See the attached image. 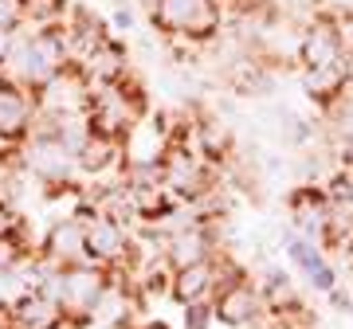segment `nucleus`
Masks as SVG:
<instances>
[{
	"label": "nucleus",
	"instance_id": "nucleus-1",
	"mask_svg": "<svg viewBox=\"0 0 353 329\" xmlns=\"http://www.w3.org/2000/svg\"><path fill=\"white\" fill-rule=\"evenodd\" d=\"M71 67L67 59V43H63V32L59 28H32V32H16V43H12V55L4 63V75L12 83H24L39 94L48 87L51 78H59Z\"/></svg>",
	"mask_w": 353,
	"mask_h": 329
},
{
	"label": "nucleus",
	"instance_id": "nucleus-2",
	"mask_svg": "<svg viewBox=\"0 0 353 329\" xmlns=\"http://www.w3.org/2000/svg\"><path fill=\"white\" fill-rule=\"evenodd\" d=\"M150 24L169 39L204 43L224 24V8L216 0H150Z\"/></svg>",
	"mask_w": 353,
	"mask_h": 329
},
{
	"label": "nucleus",
	"instance_id": "nucleus-3",
	"mask_svg": "<svg viewBox=\"0 0 353 329\" xmlns=\"http://www.w3.org/2000/svg\"><path fill=\"white\" fill-rule=\"evenodd\" d=\"M173 122L165 114H141L122 138V169H141V164H161L165 153L173 149Z\"/></svg>",
	"mask_w": 353,
	"mask_h": 329
},
{
	"label": "nucleus",
	"instance_id": "nucleus-4",
	"mask_svg": "<svg viewBox=\"0 0 353 329\" xmlns=\"http://www.w3.org/2000/svg\"><path fill=\"white\" fill-rule=\"evenodd\" d=\"M39 118V94L24 83L0 78V145H24Z\"/></svg>",
	"mask_w": 353,
	"mask_h": 329
},
{
	"label": "nucleus",
	"instance_id": "nucleus-5",
	"mask_svg": "<svg viewBox=\"0 0 353 329\" xmlns=\"http://www.w3.org/2000/svg\"><path fill=\"white\" fill-rule=\"evenodd\" d=\"M283 251H287L290 266L299 270L306 279V286L318 294H330L334 286L341 282V270L326 259V251H322V243L306 240V235H299L294 228H283Z\"/></svg>",
	"mask_w": 353,
	"mask_h": 329
},
{
	"label": "nucleus",
	"instance_id": "nucleus-6",
	"mask_svg": "<svg viewBox=\"0 0 353 329\" xmlns=\"http://www.w3.org/2000/svg\"><path fill=\"white\" fill-rule=\"evenodd\" d=\"M87 259L102 270H118V266L134 263V235L122 220L114 215H99L94 224H87Z\"/></svg>",
	"mask_w": 353,
	"mask_h": 329
},
{
	"label": "nucleus",
	"instance_id": "nucleus-7",
	"mask_svg": "<svg viewBox=\"0 0 353 329\" xmlns=\"http://www.w3.org/2000/svg\"><path fill=\"white\" fill-rule=\"evenodd\" d=\"M220 255V243H216V220H192L185 228L165 231V263L173 266H192Z\"/></svg>",
	"mask_w": 353,
	"mask_h": 329
},
{
	"label": "nucleus",
	"instance_id": "nucleus-8",
	"mask_svg": "<svg viewBox=\"0 0 353 329\" xmlns=\"http://www.w3.org/2000/svg\"><path fill=\"white\" fill-rule=\"evenodd\" d=\"M212 310H216V321H224L228 329H248L267 314V302L259 294V286L248 282V275H243V279L228 282L224 290H216Z\"/></svg>",
	"mask_w": 353,
	"mask_h": 329
},
{
	"label": "nucleus",
	"instance_id": "nucleus-9",
	"mask_svg": "<svg viewBox=\"0 0 353 329\" xmlns=\"http://www.w3.org/2000/svg\"><path fill=\"white\" fill-rule=\"evenodd\" d=\"M290 228L306 235V240L322 243L326 240V228H330V212H334V204L326 200V192L322 184H299V189L290 192Z\"/></svg>",
	"mask_w": 353,
	"mask_h": 329
},
{
	"label": "nucleus",
	"instance_id": "nucleus-10",
	"mask_svg": "<svg viewBox=\"0 0 353 329\" xmlns=\"http://www.w3.org/2000/svg\"><path fill=\"white\" fill-rule=\"evenodd\" d=\"M59 32H63V43H67V59H71V67H83L94 55V51L110 39V32H106V20H99V16L90 12V8H71L67 12V24H59Z\"/></svg>",
	"mask_w": 353,
	"mask_h": 329
},
{
	"label": "nucleus",
	"instance_id": "nucleus-11",
	"mask_svg": "<svg viewBox=\"0 0 353 329\" xmlns=\"http://www.w3.org/2000/svg\"><path fill=\"white\" fill-rule=\"evenodd\" d=\"M39 255L48 259L51 266H79V263H90L87 259V224H79L75 215H63L55 220L43 235V247Z\"/></svg>",
	"mask_w": 353,
	"mask_h": 329
},
{
	"label": "nucleus",
	"instance_id": "nucleus-12",
	"mask_svg": "<svg viewBox=\"0 0 353 329\" xmlns=\"http://www.w3.org/2000/svg\"><path fill=\"white\" fill-rule=\"evenodd\" d=\"M299 63L303 71L310 67H326L334 59H341L345 51H341V36H338V24H334V16H318L310 24L303 28V36H299Z\"/></svg>",
	"mask_w": 353,
	"mask_h": 329
},
{
	"label": "nucleus",
	"instance_id": "nucleus-13",
	"mask_svg": "<svg viewBox=\"0 0 353 329\" xmlns=\"http://www.w3.org/2000/svg\"><path fill=\"white\" fill-rule=\"evenodd\" d=\"M16 329H59L67 321V310L43 290H24L8 306Z\"/></svg>",
	"mask_w": 353,
	"mask_h": 329
},
{
	"label": "nucleus",
	"instance_id": "nucleus-14",
	"mask_svg": "<svg viewBox=\"0 0 353 329\" xmlns=\"http://www.w3.org/2000/svg\"><path fill=\"white\" fill-rule=\"evenodd\" d=\"M79 71H83V78H87L90 87H106V83H118L122 75H130V55H126L122 43L106 39L87 63L79 67Z\"/></svg>",
	"mask_w": 353,
	"mask_h": 329
},
{
	"label": "nucleus",
	"instance_id": "nucleus-15",
	"mask_svg": "<svg viewBox=\"0 0 353 329\" xmlns=\"http://www.w3.org/2000/svg\"><path fill=\"white\" fill-rule=\"evenodd\" d=\"M75 161H79V173L99 177V173H106L110 164L122 161V141H118V138H106V134H94V129H90L87 138H83V145H79Z\"/></svg>",
	"mask_w": 353,
	"mask_h": 329
},
{
	"label": "nucleus",
	"instance_id": "nucleus-16",
	"mask_svg": "<svg viewBox=\"0 0 353 329\" xmlns=\"http://www.w3.org/2000/svg\"><path fill=\"white\" fill-rule=\"evenodd\" d=\"M345 87H350V78H345V55L334 59V63H326V67H310V71H303V90L318 102V106H330Z\"/></svg>",
	"mask_w": 353,
	"mask_h": 329
},
{
	"label": "nucleus",
	"instance_id": "nucleus-17",
	"mask_svg": "<svg viewBox=\"0 0 353 329\" xmlns=\"http://www.w3.org/2000/svg\"><path fill=\"white\" fill-rule=\"evenodd\" d=\"M71 12V0H24V24L36 28H59Z\"/></svg>",
	"mask_w": 353,
	"mask_h": 329
},
{
	"label": "nucleus",
	"instance_id": "nucleus-18",
	"mask_svg": "<svg viewBox=\"0 0 353 329\" xmlns=\"http://www.w3.org/2000/svg\"><path fill=\"white\" fill-rule=\"evenodd\" d=\"M279 118H283V138H287L294 149H303V145H310V141H314V126H310L299 110H287V106H283V110H279Z\"/></svg>",
	"mask_w": 353,
	"mask_h": 329
},
{
	"label": "nucleus",
	"instance_id": "nucleus-19",
	"mask_svg": "<svg viewBox=\"0 0 353 329\" xmlns=\"http://www.w3.org/2000/svg\"><path fill=\"white\" fill-rule=\"evenodd\" d=\"M24 235V220L16 215V208L8 200H0V247H16Z\"/></svg>",
	"mask_w": 353,
	"mask_h": 329
},
{
	"label": "nucleus",
	"instance_id": "nucleus-20",
	"mask_svg": "<svg viewBox=\"0 0 353 329\" xmlns=\"http://www.w3.org/2000/svg\"><path fill=\"white\" fill-rule=\"evenodd\" d=\"M212 321H216L212 302H192V306H185V329H208Z\"/></svg>",
	"mask_w": 353,
	"mask_h": 329
},
{
	"label": "nucleus",
	"instance_id": "nucleus-21",
	"mask_svg": "<svg viewBox=\"0 0 353 329\" xmlns=\"http://www.w3.org/2000/svg\"><path fill=\"white\" fill-rule=\"evenodd\" d=\"M0 28L8 32L24 28V0H0Z\"/></svg>",
	"mask_w": 353,
	"mask_h": 329
},
{
	"label": "nucleus",
	"instance_id": "nucleus-22",
	"mask_svg": "<svg viewBox=\"0 0 353 329\" xmlns=\"http://www.w3.org/2000/svg\"><path fill=\"white\" fill-rule=\"evenodd\" d=\"M334 24H338V36H341V51H353V8L334 12Z\"/></svg>",
	"mask_w": 353,
	"mask_h": 329
},
{
	"label": "nucleus",
	"instance_id": "nucleus-23",
	"mask_svg": "<svg viewBox=\"0 0 353 329\" xmlns=\"http://www.w3.org/2000/svg\"><path fill=\"white\" fill-rule=\"evenodd\" d=\"M12 43H16V32H8V28H0V71H4V63H8V55H12Z\"/></svg>",
	"mask_w": 353,
	"mask_h": 329
},
{
	"label": "nucleus",
	"instance_id": "nucleus-24",
	"mask_svg": "<svg viewBox=\"0 0 353 329\" xmlns=\"http://www.w3.org/2000/svg\"><path fill=\"white\" fill-rule=\"evenodd\" d=\"M334 145H338V161H341V169H353V138L334 141Z\"/></svg>",
	"mask_w": 353,
	"mask_h": 329
},
{
	"label": "nucleus",
	"instance_id": "nucleus-25",
	"mask_svg": "<svg viewBox=\"0 0 353 329\" xmlns=\"http://www.w3.org/2000/svg\"><path fill=\"white\" fill-rule=\"evenodd\" d=\"M114 28H122V32L134 28V12H130V8H118V12H114Z\"/></svg>",
	"mask_w": 353,
	"mask_h": 329
},
{
	"label": "nucleus",
	"instance_id": "nucleus-26",
	"mask_svg": "<svg viewBox=\"0 0 353 329\" xmlns=\"http://www.w3.org/2000/svg\"><path fill=\"white\" fill-rule=\"evenodd\" d=\"M134 329H169V326H161V321H145V326H134Z\"/></svg>",
	"mask_w": 353,
	"mask_h": 329
},
{
	"label": "nucleus",
	"instance_id": "nucleus-27",
	"mask_svg": "<svg viewBox=\"0 0 353 329\" xmlns=\"http://www.w3.org/2000/svg\"><path fill=\"white\" fill-rule=\"evenodd\" d=\"M345 251H350V255H353V231H350V243H345Z\"/></svg>",
	"mask_w": 353,
	"mask_h": 329
},
{
	"label": "nucleus",
	"instance_id": "nucleus-28",
	"mask_svg": "<svg viewBox=\"0 0 353 329\" xmlns=\"http://www.w3.org/2000/svg\"><path fill=\"white\" fill-rule=\"evenodd\" d=\"M216 4H220V8H228V4H236V0H216Z\"/></svg>",
	"mask_w": 353,
	"mask_h": 329
},
{
	"label": "nucleus",
	"instance_id": "nucleus-29",
	"mask_svg": "<svg viewBox=\"0 0 353 329\" xmlns=\"http://www.w3.org/2000/svg\"><path fill=\"white\" fill-rule=\"evenodd\" d=\"M0 78H4V71H0Z\"/></svg>",
	"mask_w": 353,
	"mask_h": 329
},
{
	"label": "nucleus",
	"instance_id": "nucleus-30",
	"mask_svg": "<svg viewBox=\"0 0 353 329\" xmlns=\"http://www.w3.org/2000/svg\"><path fill=\"white\" fill-rule=\"evenodd\" d=\"M350 4H353V0H350Z\"/></svg>",
	"mask_w": 353,
	"mask_h": 329
}]
</instances>
